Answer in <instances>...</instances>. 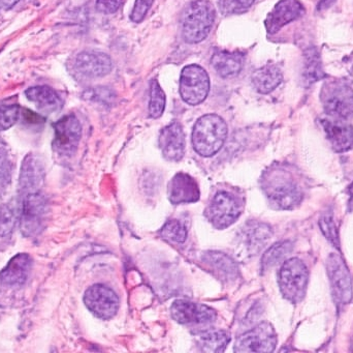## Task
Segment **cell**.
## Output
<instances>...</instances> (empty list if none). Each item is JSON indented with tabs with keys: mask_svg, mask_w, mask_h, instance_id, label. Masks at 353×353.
<instances>
[{
	"mask_svg": "<svg viewBox=\"0 0 353 353\" xmlns=\"http://www.w3.org/2000/svg\"><path fill=\"white\" fill-rule=\"evenodd\" d=\"M216 10L209 0H195L185 10L182 37L187 44L205 41L215 21Z\"/></svg>",
	"mask_w": 353,
	"mask_h": 353,
	"instance_id": "3957f363",
	"label": "cell"
},
{
	"mask_svg": "<svg viewBox=\"0 0 353 353\" xmlns=\"http://www.w3.org/2000/svg\"><path fill=\"white\" fill-rule=\"evenodd\" d=\"M211 64L220 77L232 78L242 70L243 55L239 52L218 51L212 57Z\"/></svg>",
	"mask_w": 353,
	"mask_h": 353,
	"instance_id": "7402d4cb",
	"label": "cell"
},
{
	"mask_svg": "<svg viewBox=\"0 0 353 353\" xmlns=\"http://www.w3.org/2000/svg\"><path fill=\"white\" fill-rule=\"evenodd\" d=\"M305 8L299 0H280L265 21L270 35H275L282 27L304 15Z\"/></svg>",
	"mask_w": 353,
	"mask_h": 353,
	"instance_id": "2e32d148",
	"label": "cell"
},
{
	"mask_svg": "<svg viewBox=\"0 0 353 353\" xmlns=\"http://www.w3.org/2000/svg\"><path fill=\"white\" fill-rule=\"evenodd\" d=\"M228 138V126L217 114H207L199 118L192 131V145L201 157H213L223 146Z\"/></svg>",
	"mask_w": 353,
	"mask_h": 353,
	"instance_id": "7a4b0ae2",
	"label": "cell"
},
{
	"mask_svg": "<svg viewBox=\"0 0 353 353\" xmlns=\"http://www.w3.org/2000/svg\"><path fill=\"white\" fill-rule=\"evenodd\" d=\"M211 88L209 75L197 64L185 66L181 72L180 95L185 103L199 105L207 99Z\"/></svg>",
	"mask_w": 353,
	"mask_h": 353,
	"instance_id": "52a82bcc",
	"label": "cell"
},
{
	"mask_svg": "<svg viewBox=\"0 0 353 353\" xmlns=\"http://www.w3.org/2000/svg\"><path fill=\"white\" fill-rule=\"evenodd\" d=\"M169 199L173 204H186L196 202L201 196V191L196 182L188 174L178 173L168 187Z\"/></svg>",
	"mask_w": 353,
	"mask_h": 353,
	"instance_id": "ffe728a7",
	"label": "cell"
},
{
	"mask_svg": "<svg viewBox=\"0 0 353 353\" xmlns=\"http://www.w3.org/2000/svg\"><path fill=\"white\" fill-rule=\"evenodd\" d=\"M45 164L43 159L34 153H29L23 160L19 187L21 194L39 192L45 182Z\"/></svg>",
	"mask_w": 353,
	"mask_h": 353,
	"instance_id": "9a60e30c",
	"label": "cell"
},
{
	"mask_svg": "<svg viewBox=\"0 0 353 353\" xmlns=\"http://www.w3.org/2000/svg\"><path fill=\"white\" fill-rule=\"evenodd\" d=\"M20 0H0V3L3 6L4 8L8 10V8H12L14 4L18 3Z\"/></svg>",
	"mask_w": 353,
	"mask_h": 353,
	"instance_id": "74e56055",
	"label": "cell"
},
{
	"mask_svg": "<svg viewBox=\"0 0 353 353\" xmlns=\"http://www.w3.org/2000/svg\"><path fill=\"white\" fill-rule=\"evenodd\" d=\"M171 313L181 325H210L217 317L215 311L210 307L183 300L174 303Z\"/></svg>",
	"mask_w": 353,
	"mask_h": 353,
	"instance_id": "5bb4252c",
	"label": "cell"
},
{
	"mask_svg": "<svg viewBox=\"0 0 353 353\" xmlns=\"http://www.w3.org/2000/svg\"><path fill=\"white\" fill-rule=\"evenodd\" d=\"M74 73L86 79L107 76L113 68L111 57L99 51H83L74 57L72 64Z\"/></svg>",
	"mask_w": 353,
	"mask_h": 353,
	"instance_id": "4fadbf2b",
	"label": "cell"
},
{
	"mask_svg": "<svg viewBox=\"0 0 353 353\" xmlns=\"http://www.w3.org/2000/svg\"><path fill=\"white\" fill-rule=\"evenodd\" d=\"M84 303L90 312L103 321L113 318L119 309L117 294L111 288L101 284L91 286L86 290Z\"/></svg>",
	"mask_w": 353,
	"mask_h": 353,
	"instance_id": "7c38bea8",
	"label": "cell"
},
{
	"mask_svg": "<svg viewBox=\"0 0 353 353\" xmlns=\"http://www.w3.org/2000/svg\"><path fill=\"white\" fill-rule=\"evenodd\" d=\"M255 0H218V8L224 16L242 14L251 8Z\"/></svg>",
	"mask_w": 353,
	"mask_h": 353,
	"instance_id": "1f68e13d",
	"label": "cell"
},
{
	"mask_svg": "<svg viewBox=\"0 0 353 353\" xmlns=\"http://www.w3.org/2000/svg\"><path fill=\"white\" fill-rule=\"evenodd\" d=\"M292 250V244L290 242H280L273 245L267 252L263 254L261 259L263 269H269L283 260Z\"/></svg>",
	"mask_w": 353,
	"mask_h": 353,
	"instance_id": "83f0119b",
	"label": "cell"
},
{
	"mask_svg": "<svg viewBox=\"0 0 353 353\" xmlns=\"http://www.w3.org/2000/svg\"><path fill=\"white\" fill-rule=\"evenodd\" d=\"M187 234L186 227L176 220L168 222L161 230V238L178 244H182L187 240Z\"/></svg>",
	"mask_w": 353,
	"mask_h": 353,
	"instance_id": "f546056e",
	"label": "cell"
},
{
	"mask_svg": "<svg viewBox=\"0 0 353 353\" xmlns=\"http://www.w3.org/2000/svg\"><path fill=\"white\" fill-rule=\"evenodd\" d=\"M283 75L276 64H268L255 70L252 77L253 85L259 93L267 95L275 90L282 82Z\"/></svg>",
	"mask_w": 353,
	"mask_h": 353,
	"instance_id": "603a6c76",
	"label": "cell"
},
{
	"mask_svg": "<svg viewBox=\"0 0 353 353\" xmlns=\"http://www.w3.org/2000/svg\"><path fill=\"white\" fill-rule=\"evenodd\" d=\"M53 149L60 157L70 158L76 153L82 138V126L74 114H68L54 124Z\"/></svg>",
	"mask_w": 353,
	"mask_h": 353,
	"instance_id": "ba28073f",
	"label": "cell"
},
{
	"mask_svg": "<svg viewBox=\"0 0 353 353\" xmlns=\"http://www.w3.org/2000/svg\"><path fill=\"white\" fill-rule=\"evenodd\" d=\"M48 202L41 191L22 195L21 200L20 227L26 238L39 236L45 228L48 215Z\"/></svg>",
	"mask_w": 353,
	"mask_h": 353,
	"instance_id": "5b68a950",
	"label": "cell"
},
{
	"mask_svg": "<svg viewBox=\"0 0 353 353\" xmlns=\"http://www.w3.org/2000/svg\"><path fill=\"white\" fill-rule=\"evenodd\" d=\"M309 271L299 258H290L282 265L279 271V287L282 296L292 304H299L306 296Z\"/></svg>",
	"mask_w": 353,
	"mask_h": 353,
	"instance_id": "277c9868",
	"label": "cell"
},
{
	"mask_svg": "<svg viewBox=\"0 0 353 353\" xmlns=\"http://www.w3.org/2000/svg\"><path fill=\"white\" fill-rule=\"evenodd\" d=\"M230 342V335L225 331L203 332L197 339V344L205 352H223Z\"/></svg>",
	"mask_w": 353,
	"mask_h": 353,
	"instance_id": "d4e9b609",
	"label": "cell"
},
{
	"mask_svg": "<svg viewBox=\"0 0 353 353\" xmlns=\"http://www.w3.org/2000/svg\"><path fill=\"white\" fill-rule=\"evenodd\" d=\"M319 227L325 238L335 248L340 249L339 233H338L337 226H336L332 213H323V217L319 220Z\"/></svg>",
	"mask_w": 353,
	"mask_h": 353,
	"instance_id": "d6a6232c",
	"label": "cell"
},
{
	"mask_svg": "<svg viewBox=\"0 0 353 353\" xmlns=\"http://www.w3.org/2000/svg\"><path fill=\"white\" fill-rule=\"evenodd\" d=\"M165 93L157 80L150 83V102H149V115L152 118H159L165 109Z\"/></svg>",
	"mask_w": 353,
	"mask_h": 353,
	"instance_id": "f1b7e54d",
	"label": "cell"
},
{
	"mask_svg": "<svg viewBox=\"0 0 353 353\" xmlns=\"http://www.w3.org/2000/svg\"><path fill=\"white\" fill-rule=\"evenodd\" d=\"M277 345V334L273 325L263 323L236 339L234 352H273Z\"/></svg>",
	"mask_w": 353,
	"mask_h": 353,
	"instance_id": "8fae6325",
	"label": "cell"
},
{
	"mask_svg": "<svg viewBox=\"0 0 353 353\" xmlns=\"http://www.w3.org/2000/svg\"><path fill=\"white\" fill-rule=\"evenodd\" d=\"M159 146L163 157L168 161L178 162L184 157L185 134L179 122H172L161 131Z\"/></svg>",
	"mask_w": 353,
	"mask_h": 353,
	"instance_id": "ac0fdd59",
	"label": "cell"
},
{
	"mask_svg": "<svg viewBox=\"0 0 353 353\" xmlns=\"http://www.w3.org/2000/svg\"><path fill=\"white\" fill-rule=\"evenodd\" d=\"M263 190L272 207L292 209L303 200V191L292 172L283 168L272 170L263 180Z\"/></svg>",
	"mask_w": 353,
	"mask_h": 353,
	"instance_id": "6da1fadb",
	"label": "cell"
},
{
	"mask_svg": "<svg viewBox=\"0 0 353 353\" xmlns=\"http://www.w3.org/2000/svg\"><path fill=\"white\" fill-rule=\"evenodd\" d=\"M327 271L336 304L338 306L350 304L352 300V277L347 265L339 254L332 253L327 257Z\"/></svg>",
	"mask_w": 353,
	"mask_h": 353,
	"instance_id": "9c48e42d",
	"label": "cell"
},
{
	"mask_svg": "<svg viewBox=\"0 0 353 353\" xmlns=\"http://www.w3.org/2000/svg\"><path fill=\"white\" fill-rule=\"evenodd\" d=\"M203 260L207 263L214 271H218L224 279L232 280L236 278L238 267L236 263L222 253L210 252L205 255Z\"/></svg>",
	"mask_w": 353,
	"mask_h": 353,
	"instance_id": "4316f807",
	"label": "cell"
},
{
	"mask_svg": "<svg viewBox=\"0 0 353 353\" xmlns=\"http://www.w3.org/2000/svg\"><path fill=\"white\" fill-rule=\"evenodd\" d=\"M12 178V163L8 157V149L0 143V193L4 192L10 186Z\"/></svg>",
	"mask_w": 353,
	"mask_h": 353,
	"instance_id": "836d02e7",
	"label": "cell"
},
{
	"mask_svg": "<svg viewBox=\"0 0 353 353\" xmlns=\"http://www.w3.org/2000/svg\"><path fill=\"white\" fill-rule=\"evenodd\" d=\"M348 193H350V202H348V209L350 211H353V182L348 188Z\"/></svg>",
	"mask_w": 353,
	"mask_h": 353,
	"instance_id": "f35d334b",
	"label": "cell"
},
{
	"mask_svg": "<svg viewBox=\"0 0 353 353\" xmlns=\"http://www.w3.org/2000/svg\"><path fill=\"white\" fill-rule=\"evenodd\" d=\"M325 77L321 54L315 48H310L305 52L304 70L303 78L307 85L314 84Z\"/></svg>",
	"mask_w": 353,
	"mask_h": 353,
	"instance_id": "484cf974",
	"label": "cell"
},
{
	"mask_svg": "<svg viewBox=\"0 0 353 353\" xmlns=\"http://www.w3.org/2000/svg\"><path fill=\"white\" fill-rule=\"evenodd\" d=\"M25 95L37 106V109L45 113H55L63 106V101L59 95L48 85L30 87L25 91Z\"/></svg>",
	"mask_w": 353,
	"mask_h": 353,
	"instance_id": "44dd1931",
	"label": "cell"
},
{
	"mask_svg": "<svg viewBox=\"0 0 353 353\" xmlns=\"http://www.w3.org/2000/svg\"><path fill=\"white\" fill-rule=\"evenodd\" d=\"M21 201L12 199L0 207V240L12 236L17 223L20 222Z\"/></svg>",
	"mask_w": 353,
	"mask_h": 353,
	"instance_id": "cb8c5ba5",
	"label": "cell"
},
{
	"mask_svg": "<svg viewBox=\"0 0 353 353\" xmlns=\"http://www.w3.org/2000/svg\"><path fill=\"white\" fill-rule=\"evenodd\" d=\"M241 213L242 204L226 192L217 193L205 209V217L217 229H225L232 226Z\"/></svg>",
	"mask_w": 353,
	"mask_h": 353,
	"instance_id": "30bf717a",
	"label": "cell"
},
{
	"mask_svg": "<svg viewBox=\"0 0 353 353\" xmlns=\"http://www.w3.org/2000/svg\"><path fill=\"white\" fill-rule=\"evenodd\" d=\"M124 0H97V10L101 14L110 15L117 12Z\"/></svg>",
	"mask_w": 353,
	"mask_h": 353,
	"instance_id": "d590c367",
	"label": "cell"
},
{
	"mask_svg": "<svg viewBox=\"0 0 353 353\" xmlns=\"http://www.w3.org/2000/svg\"><path fill=\"white\" fill-rule=\"evenodd\" d=\"M321 126L334 151L344 153L353 147V126L340 118H321Z\"/></svg>",
	"mask_w": 353,
	"mask_h": 353,
	"instance_id": "e0dca14e",
	"label": "cell"
},
{
	"mask_svg": "<svg viewBox=\"0 0 353 353\" xmlns=\"http://www.w3.org/2000/svg\"><path fill=\"white\" fill-rule=\"evenodd\" d=\"M21 108L16 104H0V131L12 128L20 120Z\"/></svg>",
	"mask_w": 353,
	"mask_h": 353,
	"instance_id": "4dcf8cb0",
	"label": "cell"
},
{
	"mask_svg": "<svg viewBox=\"0 0 353 353\" xmlns=\"http://www.w3.org/2000/svg\"><path fill=\"white\" fill-rule=\"evenodd\" d=\"M153 0H137L134 3V10L130 14V19L132 22L140 23L144 20L146 17L147 12L150 10L152 6Z\"/></svg>",
	"mask_w": 353,
	"mask_h": 353,
	"instance_id": "e575fe53",
	"label": "cell"
},
{
	"mask_svg": "<svg viewBox=\"0 0 353 353\" xmlns=\"http://www.w3.org/2000/svg\"><path fill=\"white\" fill-rule=\"evenodd\" d=\"M321 99L327 115L344 120L353 117V89L350 85L339 81L325 83Z\"/></svg>",
	"mask_w": 353,
	"mask_h": 353,
	"instance_id": "8992f818",
	"label": "cell"
},
{
	"mask_svg": "<svg viewBox=\"0 0 353 353\" xmlns=\"http://www.w3.org/2000/svg\"><path fill=\"white\" fill-rule=\"evenodd\" d=\"M335 2L336 0H321L319 3V10H327V8H331Z\"/></svg>",
	"mask_w": 353,
	"mask_h": 353,
	"instance_id": "8d00e7d4",
	"label": "cell"
},
{
	"mask_svg": "<svg viewBox=\"0 0 353 353\" xmlns=\"http://www.w3.org/2000/svg\"><path fill=\"white\" fill-rule=\"evenodd\" d=\"M32 269V259L28 254L20 253L8 261L0 273V282L8 287H21L26 283Z\"/></svg>",
	"mask_w": 353,
	"mask_h": 353,
	"instance_id": "d6986e66",
	"label": "cell"
}]
</instances>
